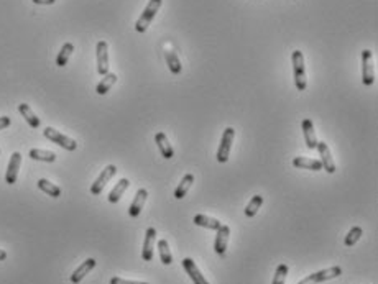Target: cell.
<instances>
[{"instance_id": "34", "label": "cell", "mask_w": 378, "mask_h": 284, "mask_svg": "<svg viewBox=\"0 0 378 284\" xmlns=\"http://www.w3.org/2000/svg\"><path fill=\"white\" fill-rule=\"evenodd\" d=\"M32 2L37 5H53L56 0H32Z\"/></svg>"}, {"instance_id": "26", "label": "cell", "mask_w": 378, "mask_h": 284, "mask_svg": "<svg viewBox=\"0 0 378 284\" xmlns=\"http://www.w3.org/2000/svg\"><path fill=\"white\" fill-rule=\"evenodd\" d=\"M166 64L170 67V71L173 74H179L183 71V66H181V61L178 58V54L174 51H166Z\"/></svg>"}, {"instance_id": "11", "label": "cell", "mask_w": 378, "mask_h": 284, "mask_svg": "<svg viewBox=\"0 0 378 284\" xmlns=\"http://www.w3.org/2000/svg\"><path fill=\"white\" fill-rule=\"evenodd\" d=\"M318 150H319V155H321V163H323V169H326L329 174H334L335 172V163H334V159H332V155H331V150H329V147H327V143H324V141H318V147H316Z\"/></svg>"}, {"instance_id": "4", "label": "cell", "mask_w": 378, "mask_h": 284, "mask_svg": "<svg viewBox=\"0 0 378 284\" xmlns=\"http://www.w3.org/2000/svg\"><path fill=\"white\" fill-rule=\"evenodd\" d=\"M362 82L363 86H372L375 82V66L372 50L362 51Z\"/></svg>"}, {"instance_id": "19", "label": "cell", "mask_w": 378, "mask_h": 284, "mask_svg": "<svg viewBox=\"0 0 378 284\" xmlns=\"http://www.w3.org/2000/svg\"><path fill=\"white\" fill-rule=\"evenodd\" d=\"M129 186H130V181L127 178H123V179H120L115 186H114V189L110 191V194H109V202L110 204H117L118 200L122 199V196H123V192L129 189Z\"/></svg>"}, {"instance_id": "35", "label": "cell", "mask_w": 378, "mask_h": 284, "mask_svg": "<svg viewBox=\"0 0 378 284\" xmlns=\"http://www.w3.org/2000/svg\"><path fill=\"white\" fill-rule=\"evenodd\" d=\"M7 258V253L4 250H0V261H4Z\"/></svg>"}, {"instance_id": "14", "label": "cell", "mask_w": 378, "mask_h": 284, "mask_svg": "<svg viewBox=\"0 0 378 284\" xmlns=\"http://www.w3.org/2000/svg\"><path fill=\"white\" fill-rule=\"evenodd\" d=\"M146 197H148V191H146V189H138V191H137L134 202H132L130 207H129L130 217H134V219H135V217L140 216V212H142L143 205H145V202H146Z\"/></svg>"}, {"instance_id": "27", "label": "cell", "mask_w": 378, "mask_h": 284, "mask_svg": "<svg viewBox=\"0 0 378 284\" xmlns=\"http://www.w3.org/2000/svg\"><path fill=\"white\" fill-rule=\"evenodd\" d=\"M38 188L43 191V192H46L48 196L54 197V199H58L61 196V189L58 188V186H54L53 183L48 181V179H40V181H38Z\"/></svg>"}, {"instance_id": "18", "label": "cell", "mask_w": 378, "mask_h": 284, "mask_svg": "<svg viewBox=\"0 0 378 284\" xmlns=\"http://www.w3.org/2000/svg\"><path fill=\"white\" fill-rule=\"evenodd\" d=\"M155 141L158 145L160 151H162V156L166 158V159H171L174 156V150L173 147L170 145V141H168L166 135L163 133V131H158V133L155 135Z\"/></svg>"}, {"instance_id": "24", "label": "cell", "mask_w": 378, "mask_h": 284, "mask_svg": "<svg viewBox=\"0 0 378 284\" xmlns=\"http://www.w3.org/2000/svg\"><path fill=\"white\" fill-rule=\"evenodd\" d=\"M193 183H194V176L193 174H186L183 179H181V183H179V186L176 188V191H174V197H176V199H183L186 194H187L189 188L193 186Z\"/></svg>"}, {"instance_id": "7", "label": "cell", "mask_w": 378, "mask_h": 284, "mask_svg": "<svg viewBox=\"0 0 378 284\" xmlns=\"http://www.w3.org/2000/svg\"><path fill=\"white\" fill-rule=\"evenodd\" d=\"M115 172H117L115 166L114 164H109L107 168L99 174V178H97L96 181H94V184L90 186V194H92V196H99V194L104 191V188H106V184L110 181L112 178L115 176Z\"/></svg>"}, {"instance_id": "10", "label": "cell", "mask_w": 378, "mask_h": 284, "mask_svg": "<svg viewBox=\"0 0 378 284\" xmlns=\"http://www.w3.org/2000/svg\"><path fill=\"white\" fill-rule=\"evenodd\" d=\"M20 164H22V155H20L18 151H15V153H12V158L9 161V168H7V172H5V183L7 184L17 183Z\"/></svg>"}, {"instance_id": "20", "label": "cell", "mask_w": 378, "mask_h": 284, "mask_svg": "<svg viewBox=\"0 0 378 284\" xmlns=\"http://www.w3.org/2000/svg\"><path fill=\"white\" fill-rule=\"evenodd\" d=\"M18 110H20V114H22V117L26 120V123L30 125L32 128H38L40 125H41V122H40V119L37 115H35V112L30 109V105L28 103H20L18 105Z\"/></svg>"}, {"instance_id": "25", "label": "cell", "mask_w": 378, "mask_h": 284, "mask_svg": "<svg viewBox=\"0 0 378 284\" xmlns=\"http://www.w3.org/2000/svg\"><path fill=\"white\" fill-rule=\"evenodd\" d=\"M73 51H74V45H73V43H65V45H62L61 51H59V54H58V58H56V64H58L59 67L66 66V64H68V61H69V58H71Z\"/></svg>"}, {"instance_id": "30", "label": "cell", "mask_w": 378, "mask_h": 284, "mask_svg": "<svg viewBox=\"0 0 378 284\" xmlns=\"http://www.w3.org/2000/svg\"><path fill=\"white\" fill-rule=\"evenodd\" d=\"M362 235H363L362 227H354V228H351V232L347 233V237H345V240H344L345 246H354V245L357 243V241H359V240L362 238Z\"/></svg>"}, {"instance_id": "33", "label": "cell", "mask_w": 378, "mask_h": 284, "mask_svg": "<svg viewBox=\"0 0 378 284\" xmlns=\"http://www.w3.org/2000/svg\"><path fill=\"white\" fill-rule=\"evenodd\" d=\"M10 123H12L10 117H0V130H4V128H7V127H10Z\"/></svg>"}, {"instance_id": "8", "label": "cell", "mask_w": 378, "mask_h": 284, "mask_svg": "<svg viewBox=\"0 0 378 284\" xmlns=\"http://www.w3.org/2000/svg\"><path fill=\"white\" fill-rule=\"evenodd\" d=\"M96 58H97V73L106 76L109 73V45L106 41H99L96 46Z\"/></svg>"}, {"instance_id": "32", "label": "cell", "mask_w": 378, "mask_h": 284, "mask_svg": "<svg viewBox=\"0 0 378 284\" xmlns=\"http://www.w3.org/2000/svg\"><path fill=\"white\" fill-rule=\"evenodd\" d=\"M110 284H148V282H140V281H129V279H122V278H112Z\"/></svg>"}, {"instance_id": "12", "label": "cell", "mask_w": 378, "mask_h": 284, "mask_svg": "<svg viewBox=\"0 0 378 284\" xmlns=\"http://www.w3.org/2000/svg\"><path fill=\"white\" fill-rule=\"evenodd\" d=\"M155 240H156V230L153 227H150L145 233L143 250H142V258L145 261L153 260V246H155Z\"/></svg>"}, {"instance_id": "9", "label": "cell", "mask_w": 378, "mask_h": 284, "mask_svg": "<svg viewBox=\"0 0 378 284\" xmlns=\"http://www.w3.org/2000/svg\"><path fill=\"white\" fill-rule=\"evenodd\" d=\"M229 237H230V227L229 225H220L217 228V235H215V241H214V252L217 255H224L227 250L229 245Z\"/></svg>"}, {"instance_id": "16", "label": "cell", "mask_w": 378, "mask_h": 284, "mask_svg": "<svg viewBox=\"0 0 378 284\" xmlns=\"http://www.w3.org/2000/svg\"><path fill=\"white\" fill-rule=\"evenodd\" d=\"M94 268H96V260L94 258H87L86 261H82V265L71 274V281L74 284H79L84 278H86V274L92 271Z\"/></svg>"}, {"instance_id": "3", "label": "cell", "mask_w": 378, "mask_h": 284, "mask_svg": "<svg viewBox=\"0 0 378 284\" xmlns=\"http://www.w3.org/2000/svg\"><path fill=\"white\" fill-rule=\"evenodd\" d=\"M234 136H235V130L232 127H227L226 130H224L219 150H217V156H215L219 163H227L229 161L230 150H232V143H234Z\"/></svg>"}, {"instance_id": "22", "label": "cell", "mask_w": 378, "mask_h": 284, "mask_svg": "<svg viewBox=\"0 0 378 284\" xmlns=\"http://www.w3.org/2000/svg\"><path fill=\"white\" fill-rule=\"evenodd\" d=\"M117 82V76L114 74V73H107L106 76H104V79L97 84V87H96V92L99 94V95H104V94H107L109 91H110V87L114 86Z\"/></svg>"}, {"instance_id": "1", "label": "cell", "mask_w": 378, "mask_h": 284, "mask_svg": "<svg viewBox=\"0 0 378 284\" xmlns=\"http://www.w3.org/2000/svg\"><path fill=\"white\" fill-rule=\"evenodd\" d=\"M162 4H163V0H150L148 5L145 7L143 13L140 15V18L137 20V23H135V30H137L138 33H145L146 30H148V26H150V23L153 22V18H155V15L158 13V10H160V7H162Z\"/></svg>"}, {"instance_id": "2", "label": "cell", "mask_w": 378, "mask_h": 284, "mask_svg": "<svg viewBox=\"0 0 378 284\" xmlns=\"http://www.w3.org/2000/svg\"><path fill=\"white\" fill-rule=\"evenodd\" d=\"M293 74H295V86L298 91H304L307 86L306 79V67H304V56L299 50L293 51Z\"/></svg>"}, {"instance_id": "17", "label": "cell", "mask_w": 378, "mask_h": 284, "mask_svg": "<svg viewBox=\"0 0 378 284\" xmlns=\"http://www.w3.org/2000/svg\"><path fill=\"white\" fill-rule=\"evenodd\" d=\"M293 166L299 169H311V171H321L323 169V163L319 161V159H309V158H303V156H298L293 159Z\"/></svg>"}, {"instance_id": "21", "label": "cell", "mask_w": 378, "mask_h": 284, "mask_svg": "<svg viewBox=\"0 0 378 284\" xmlns=\"http://www.w3.org/2000/svg\"><path fill=\"white\" fill-rule=\"evenodd\" d=\"M194 224L198 227H204V228H209V230H217L222 224L217 219H212V217H207L204 216V214H198V216L194 217Z\"/></svg>"}, {"instance_id": "15", "label": "cell", "mask_w": 378, "mask_h": 284, "mask_svg": "<svg viewBox=\"0 0 378 284\" xmlns=\"http://www.w3.org/2000/svg\"><path fill=\"white\" fill-rule=\"evenodd\" d=\"M303 133H304V140H306V147L309 150H314L318 147V138L316 133H314V123L311 119H304L303 120Z\"/></svg>"}, {"instance_id": "31", "label": "cell", "mask_w": 378, "mask_h": 284, "mask_svg": "<svg viewBox=\"0 0 378 284\" xmlns=\"http://www.w3.org/2000/svg\"><path fill=\"white\" fill-rule=\"evenodd\" d=\"M286 276H288V265L281 263V265H278V268H276L275 278H273V282L271 284H285Z\"/></svg>"}, {"instance_id": "29", "label": "cell", "mask_w": 378, "mask_h": 284, "mask_svg": "<svg viewBox=\"0 0 378 284\" xmlns=\"http://www.w3.org/2000/svg\"><path fill=\"white\" fill-rule=\"evenodd\" d=\"M263 204V197L262 196H254L250 199V202L245 207V217H255L258 209L262 207Z\"/></svg>"}, {"instance_id": "13", "label": "cell", "mask_w": 378, "mask_h": 284, "mask_svg": "<svg viewBox=\"0 0 378 284\" xmlns=\"http://www.w3.org/2000/svg\"><path fill=\"white\" fill-rule=\"evenodd\" d=\"M183 268H184V271L187 273L189 278L193 279L194 284H209L207 279L202 276V273L199 271V268L196 266V263L191 258H184L183 260Z\"/></svg>"}, {"instance_id": "28", "label": "cell", "mask_w": 378, "mask_h": 284, "mask_svg": "<svg viewBox=\"0 0 378 284\" xmlns=\"http://www.w3.org/2000/svg\"><path fill=\"white\" fill-rule=\"evenodd\" d=\"M158 250H160V256H162V263L170 266L173 263V255L170 252V245H168V241L165 238L158 241Z\"/></svg>"}, {"instance_id": "5", "label": "cell", "mask_w": 378, "mask_h": 284, "mask_svg": "<svg viewBox=\"0 0 378 284\" xmlns=\"http://www.w3.org/2000/svg\"><path fill=\"white\" fill-rule=\"evenodd\" d=\"M340 274H342L340 266H332V268H327V269H321V271H318V273H312L311 276H307V278L299 281L298 284H321L324 281L339 278Z\"/></svg>"}, {"instance_id": "6", "label": "cell", "mask_w": 378, "mask_h": 284, "mask_svg": "<svg viewBox=\"0 0 378 284\" xmlns=\"http://www.w3.org/2000/svg\"><path fill=\"white\" fill-rule=\"evenodd\" d=\"M43 135H45L50 141H53V143H56V145H59V147H62L65 150H68V151H74L76 148H78V143H76V141L73 140V138H69V136H66V135H62L61 131L54 130V128H51V127H46V128L43 130Z\"/></svg>"}, {"instance_id": "23", "label": "cell", "mask_w": 378, "mask_h": 284, "mask_svg": "<svg viewBox=\"0 0 378 284\" xmlns=\"http://www.w3.org/2000/svg\"><path fill=\"white\" fill-rule=\"evenodd\" d=\"M28 156H30L32 159H37V161H45V163H54L56 161V155L53 153V151L38 150V148L30 150Z\"/></svg>"}]
</instances>
